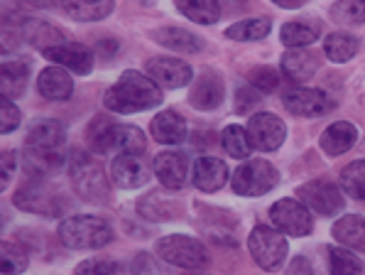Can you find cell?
Masks as SVG:
<instances>
[{
	"mask_svg": "<svg viewBox=\"0 0 365 275\" xmlns=\"http://www.w3.org/2000/svg\"><path fill=\"white\" fill-rule=\"evenodd\" d=\"M71 182L78 196L86 201H103L110 194L108 177H106L103 167H101L98 157L91 153H74L71 157Z\"/></svg>",
	"mask_w": 365,
	"mask_h": 275,
	"instance_id": "cell-4",
	"label": "cell"
},
{
	"mask_svg": "<svg viewBox=\"0 0 365 275\" xmlns=\"http://www.w3.org/2000/svg\"><path fill=\"white\" fill-rule=\"evenodd\" d=\"M331 18L336 22H348V25L365 22V0H339L331 8Z\"/></svg>",
	"mask_w": 365,
	"mask_h": 275,
	"instance_id": "cell-37",
	"label": "cell"
},
{
	"mask_svg": "<svg viewBox=\"0 0 365 275\" xmlns=\"http://www.w3.org/2000/svg\"><path fill=\"white\" fill-rule=\"evenodd\" d=\"M155 39L162 47H170L174 52H187V54L201 52V47H204L201 37H196L189 30H182V27H162V30L155 32Z\"/></svg>",
	"mask_w": 365,
	"mask_h": 275,
	"instance_id": "cell-28",
	"label": "cell"
},
{
	"mask_svg": "<svg viewBox=\"0 0 365 275\" xmlns=\"http://www.w3.org/2000/svg\"><path fill=\"white\" fill-rule=\"evenodd\" d=\"M331 275H363V263L353 251L334 249L331 251Z\"/></svg>",
	"mask_w": 365,
	"mask_h": 275,
	"instance_id": "cell-36",
	"label": "cell"
},
{
	"mask_svg": "<svg viewBox=\"0 0 365 275\" xmlns=\"http://www.w3.org/2000/svg\"><path fill=\"white\" fill-rule=\"evenodd\" d=\"M0 162H3V182H0V187H8L10 177H13V170H15V153L13 150H5V153L0 155Z\"/></svg>",
	"mask_w": 365,
	"mask_h": 275,
	"instance_id": "cell-44",
	"label": "cell"
},
{
	"mask_svg": "<svg viewBox=\"0 0 365 275\" xmlns=\"http://www.w3.org/2000/svg\"><path fill=\"white\" fill-rule=\"evenodd\" d=\"M118 263L106 261V258H88V261L78 263L76 275H115Z\"/></svg>",
	"mask_w": 365,
	"mask_h": 275,
	"instance_id": "cell-42",
	"label": "cell"
},
{
	"mask_svg": "<svg viewBox=\"0 0 365 275\" xmlns=\"http://www.w3.org/2000/svg\"><path fill=\"white\" fill-rule=\"evenodd\" d=\"M91 145L98 155H143L148 148V140H145L143 131L135 126H125V123H118V126H103L98 128L96 136H91Z\"/></svg>",
	"mask_w": 365,
	"mask_h": 275,
	"instance_id": "cell-5",
	"label": "cell"
},
{
	"mask_svg": "<svg viewBox=\"0 0 365 275\" xmlns=\"http://www.w3.org/2000/svg\"><path fill=\"white\" fill-rule=\"evenodd\" d=\"M341 187L353 199L365 201V160H356L344 167V172H341Z\"/></svg>",
	"mask_w": 365,
	"mask_h": 275,
	"instance_id": "cell-35",
	"label": "cell"
},
{
	"mask_svg": "<svg viewBox=\"0 0 365 275\" xmlns=\"http://www.w3.org/2000/svg\"><path fill=\"white\" fill-rule=\"evenodd\" d=\"M27 254L15 244H8L5 241L3 249H0V268H3L5 275H15V273H22L27 268Z\"/></svg>",
	"mask_w": 365,
	"mask_h": 275,
	"instance_id": "cell-38",
	"label": "cell"
},
{
	"mask_svg": "<svg viewBox=\"0 0 365 275\" xmlns=\"http://www.w3.org/2000/svg\"><path fill=\"white\" fill-rule=\"evenodd\" d=\"M140 211H143V214L148 216V219H155V221H165V219H172L174 204H165V201H162V194H148L143 204H140Z\"/></svg>",
	"mask_w": 365,
	"mask_h": 275,
	"instance_id": "cell-39",
	"label": "cell"
},
{
	"mask_svg": "<svg viewBox=\"0 0 365 275\" xmlns=\"http://www.w3.org/2000/svg\"><path fill=\"white\" fill-rule=\"evenodd\" d=\"M272 3L279 5V8H284V10H294V8H302L307 0H272Z\"/></svg>",
	"mask_w": 365,
	"mask_h": 275,
	"instance_id": "cell-46",
	"label": "cell"
},
{
	"mask_svg": "<svg viewBox=\"0 0 365 275\" xmlns=\"http://www.w3.org/2000/svg\"><path fill=\"white\" fill-rule=\"evenodd\" d=\"M103 104L113 114H138L162 104L160 86L150 76H143L140 71H123L118 84L106 91Z\"/></svg>",
	"mask_w": 365,
	"mask_h": 275,
	"instance_id": "cell-1",
	"label": "cell"
},
{
	"mask_svg": "<svg viewBox=\"0 0 365 275\" xmlns=\"http://www.w3.org/2000/svg\"><path fill=\"white\" fill-rule=\"evenodd\" d=\"M22 167L30 177H49L64 167V155L61 150H39V148H25L22 153Z\"/></svg>",
	"mask_w": 365,
	"mask_h": 275,
	"instance_id": "cell-18",
	"label": "cell"
},
{
	"mask_svg": "<svg viewBox=\"0 0 365 275\" xmlns=\"http://www.w3.org/2000/svg\"><path fill=\"white\" fill-rule=\"evenodd\" d=\"M44 57L54 64L64 66V69H71L76 74H88L93 69V54L86 44H78V42H61L57 47H49L44 49Z\"/></svg>",
	"mask_w": 365,
	"mask_h": 275,
	"instance_id": "cell-15",
	"label": "cell"
},
{
	"mask_svg": "<svg viewBox=\"0 0 365 275\" xmlns=\"http://www.w3.org/2000/svg\"><path fill=\"white\" fill-rule=\"evenodd\" d=\"M59 241L71 251H93L113 241V229L98 216H66L59 224Z\"/></svg>",
	"mask_w": 365,
	"mask_h": 275,
	"instance_id": "cell-2",
	"label": "cell"
},
{
	"mask_svg": "<svg viewBox=\"0 0 365 275\" xmlns=\"http://www.w3.org/2000/svg\"><path fill=\"white\" fill-rule=\"evenodd\" d=\"M153 136L157 143L165 145H179L187 140V121L177 111H162L153 121Z\"/></svg>",
	"mask_w": 365,
	"mask_h": 275,
	"instance_id": "cell-23",
	"label": "cell"
},
{
	"mask_svg": "<svg viewBox=\"0 0 365 275\" xmlns=\"http://www.w3.org/2000/svg\"><path fill=\"white\" fill-rule=\"evenodd\" d=\"M257 104H260V94L255 91V86H240L235 91V111L238 114H250Z\"/></svg>",
	"mask_w": 365,
	"mask_h": 275,
	"instance_id": "cell-43",
	"label": "cell"
},
{
	"mask_svg": "<svg viewBox=\"0 0 365 275\" xmlns=\"http://www.w3.org/2000/svg\"><path fill=\"white\" fill-rule=\"evenodd\" d=\"M61 5H64V10L71 18L81 20V22L103 20V18H108L115 8L113 0H61Z\"/></svg>",
	"mask_w": 365,
	"mask_h": 275,
	"instance_id": "cell-26",
	"label": "cell"
},
{
	"mask_svg": "<svg viewBox=\"0 0 365 275\" xmlns=\"http://www.w3.org/2000/svg\"><path fill=\"white\" fill-rule=\"evenodd\" d=\"M250 256L262 271H277L287 258V239L269 226H255L248 239Z\"/></svg>",
	"mask_w": 365,
	"mask_h": 275,
	"instance_id": "cell-6",
	"label": "cell"
},
{
	"mask_svg": "<svg viewBox=\"0 0 365 275\" xmlns=\"http://www.w3.org/2000/svg\"><path fill=\"white\" fill-rule=\"evenodd\" d=\"M324 52L331 61L336 64H346L356 57L358 52V39L348 32H331V35L324 39Z\"/></svg>",
	"mask_w": 365,
	"mask_h": 275,
	"instance_id": "cell-31",
	"label": "cell"
},
{
	"mask_svg": "<svg viewBox=\"0 0 365 275\" xmlns=\"http://www.w3.org/2000/svg\"><path fill=\"white\" fill-rule=\"evenodd\" d=\"M277 182L279 175L274 165H269L267 160H248L235 170L233 192L240 196H262L269 189H274Z\"/></svg>",
	"mask_w": 365,
	"mask_h": 275,
	"instance_id": "cell-7",
	"label": "cell"
},
{
	"mask_svg": "<svg viewBox=\"0 0 365 275\" xmlns=\"http://www.w3.org/2000/svg\"><path fill=\"white\" fill-rule=\"evenodd\" d=\"M248 79H250L252 86L262 94H269L279 86V74L272 69V66H255V69L248 74Z\"/></svg>",
	"mask_w": 365,
	"mask_h": 275,
	"instance_id": "cell-40",
	"label": "cell"
},
{
	"mask_svg": "<svg viewBox=\"0 0 365 275\" xmlns=\"http://www.w3.org/2000/svg\"><path fill=\"white\" fill-rule=\"evenodd\" d=\"M334 239L351 251H365V219L363 216H341L334 224Z\"/></svg>",
	"mask_w": 365,
	"mask_h": 275,
	"instance_id": "cell-27",
	"label": "cell"
},
{
	"mask_svg": "<svg viewBox=\"0 0 365 275\" xmlns=\"http://www.w3.org/2000/svg\"><path fill=\"white\" fill-rule=\"evenodd\" d=\"M37 89L49 101H66L74 91V81L66 74L64 66H47V69L39 71Z\"/></svg>",
	"mask_w": 365,
	"mask_h": 275,
	"instance_id": "cell-22",
	"label": "cell"
},
{
	"mask_svg": "<svg viewBox=\"0 0 365 275\" xmlns=\"http://www.w3.org/2000/svg\"><path fill=\"white\" fill-rule=\"evenodd\" d=\"M155 251L165 263L187 268V271H204L211 263L206 246L201 244V241L192 239V236H184V234H172V236L160 239Z\"/></svg>",
	"mask_w": 365,
	"mask_h": 275,
	"instance_id": "cell-3",
	"label": "cell"
},
{
	"mask_svg": "<svg viewBox=\"0 0 365 275\" xmlns=\"http://www.w3.org/2000/svg\"><path fill=\"white\" fill-rule=\"evenodd\" d=\"M153 170L157 179L162 182V187L182 189L187 184V175H189V157L184 153H177V150H165V153L155 157Z\"/></svg>",
	"mask_w": 365,
	"mask_h": 275,
	"instance_id": "cell-14",
	"label": "cell"
},
{
	"mask_svg": "<svg viewBox=\"0 0 365 275\" xmlns=\"http://www.w3.org/2000/svg\"><path fill=\"white\" fill-rule=\"evenodd\" d=\"M272 30V20L269 18H252V20H240L226 30V37L238 39V42H255L269 35Z\"/></svg>",
	"mask_w": 365,
	"mask_h": 275,
	"instance_id": "cell-33",
	"label": "cell"
},
{
	"mask_svg": "<svg viewBox=\"0 0 365 275\" xmlns=\"http://www.w3.org/2000/svg\"><path fill=\"white\" fill-rule=\"evenodd\" d=\"M30 79V64L27 61H5L0 66V94L3 99H18Z\"/></svg>",
	"mask_w": 365,
	"mask_h": 275,
	"instance_id": "cell-24",
	"label": "cell"
},
{
	"mask_svg": "<svg viewBox=\"0 0 365 275\" xmlns=\"http://www.w3.org/2000/svg\"><path fill=\"white\" fill-rule=\"evenodd\" d=\"M110 177H113V182L118 187L138 189L150 179V167L140 155L125 153V155H118L113 160V165H110Z\"/></svg>",
	"mask_w": 365,
	"mask_h": 275,
	"instance_id": "cell-16",
	"label": "cell"
},
{
	"mask_svg": "<svg viewBox=\"0 0 365 275\" xmlns=\"http://www.w3.org/2000/svg\"><path fill=\"white\" fill-rule=\"evenodd\" d=\"M269 219H272L274 229L294 239L309 236L314 229V219L312 211L302 204L299 199H279L274 201V206L269 209Z\"/></svg>",
	"mask_w": 365,
	"mask_h": 275,
	"instance_id": "cell-10",
	"label": "cell"
},
{
	"mask_svg": "<svg viewBox=\"0 0 365 275\" xmlns=\"http://www.w3.org/2000/svg\"><path fill=\"white\" fill-rule=\"evenodd\" d=\"M177 10L184 18L199 22V25H213L221 18V5L218 0H174Z\"/></svg>",
	"mask_w": 365,
	"mask_h": 275,
	"instance_id": "cell-29",
	"label": "cell"
},
{
	"mask_svg": "<svg viewBox=\"0 0 365 275\" xmlns=\"http://www.w3.org/2000/svg\"><path fill=\"white\" fill-rule=\"evenodd\" d=\"M218 5H226V8H240L243 5V0H218Z\"/></svg>",
	"mask_w": 365,
	"mask_h": 275,
	"instance_id": "cell-47",
	"label": "cell"
},
{
	"mask_svg": "<svg viewBox=\"0 0 365 275\" xmlns=\"http://www.w3.org/2000/svg\"><path fill=\"white\" fill-rule=\"evenodd\" d=\"M184 275H209V273H201V271H189V273H184Z\"/></svg>",
	"mask_w": 365,
	"mask_h": 275,
	"instance_id": "cell-48",
	"label": "cell"
},
{
	"mask_svg": "<svg viewBox=\"0 0 365 275\" xmlns=\"http://www.w3.org/2000/svg\"><path fill=\"white\" fill-rule=\"evenodd\" d=\"M64 143H66V133L57 121H42L37 126H32V131L27 133V148L61 150Z\"/></svg>",
	"mask_w": 365,
	"mask_h": 275,
	"instance_id": "cell-25",
	"label": "cell"
},
{
	"mask_svg": "<svg viewBox=\"0 0 365 275\" xmlns=\"http://www.w3.org/2000/svg\"><path fill=\"white\" fill-rule=\"evenodd\" d=\"M20 121H22V114L18 106L10 99L0 101V133H13L15 128L20 126Z\"/></svg>",
	"mask_w": 365,
	"mask_h": 275,
	"instance_id": "cell-41",
	"label": "cell"
},
{
	"mask_svg": "<svg viewBox=\"0 0 365 275\" xmlns=\"http://www.w3.org/2000/svg\"><path fill=\"white\" fill-rule=\"evenodd\" d=\"M22 35H25V39L30 44L42 49V52L64 42V35H61L57 27L47 25V22H37V20H27L25 27H22Z\"/></svg>",
	"mask_w": 365,
	"mask_h": 275,
	"instance_id": "cell-32",
	"label": "cell"
},
{
	"mask_svg": "<svg viewBox=\"0 0 365 275\" xmlns=\"http://www.w3.org/2000/svg\"><path fill=\"white\" fill-rule=\"evenodd\" d=\"M248 136L250 143L255 150H262V153H272L287 138V126L279 121L274 114H255L248 121Z\"/></svg>",
	"mask_w": 365,
	"mask_h": 275,
	"instance_id": "cell-11",
	"label": "cell"
},
{
	"mask_svg": "<svg viewBox=\"0 0 365 275\" xmlns=\"http://www.w3.org/2000/svg\"><path fill=\"white\" fill-rule=\"evenodd\" d=\"M15 206L30 214H42V216H59L64 211V199L59 192H54L49 184L44 182H27L15 192Z\"/></svg>",
	"mask_w": 365,
	"mask_h": 275,
	"instance_id": "cell-8",
	"label": "cell"
},
{
	"mask_svg": "<svg viewBox=\"0 0 365 275\" xmlns=\"http://www.w3.org/2000/svg\"><path fill=\"white\" fill-rule=\"evenodd\" d=\"M223 101V81L218 74H211V71H206V74H201L196 79L192 94H189V104L194 106V109L199 111H213L218 109Z\"/></svg>",
	"mask_w": 365,
	"mask_h": 275,
	"instance_id": "cell-19",
	"label": "cell"
},
{
	"mask_svg": "<svg viewBox=\"0 0 365 275\" xmlns=\"http://www.w3.org/2000/svg\"><path fill=\"white\" fill-rule=\"evenodd\" d=\"M194 184L201 192H218L228 179V167L221 157H199L194 162Z\"/></svg>",
	"mask_w": 365,
	"mask_h": 275,
	"instance_id": "cell-17",
	"label": "cell"
},
{
	"mask_svg": "<svg viewBox=\"0 0 365 275\" xmlns=\"http://www.w3.org/2000/svg\"><path fill=\"white\" fill-rule=\"evenodd\" d=\"M221 145H223V150H226L228 155L238 157V160H245V157H250V153H252V143H250L248 131H245V128H240V126L223 128Z\"/></svg>",
	"mask_w": 365,
	"mask_h": 275,
	"instance_id": "cell-34",
	"label": "cell"
},
{
	"mask_svg": "<svg viewBox=\"0 0 365 275\" xmlns=\"http://www.w3.org/2000/svg\"><path fill=\"white\" fill-rule=\"evenodd\" d=\"M289 275H314V271L307 258H294V263L289 266Z\"/></svg>",
	"mask_w": 365,
	"mask_h": 275,
	"instance_id": "cell-45",
	"label": "cell"
},
{
	"mask_svg": "<svg viewBox=\"0 0 365 275\" xmlns=\"http://www.w3.org/2000/svg\"><path fill=\"white\" fill-rule=\"evenodd\" d=\"M358 140V128L348 121H339V123H331L327 131L322 133L319 138V145L327 155H344L348 150L356 145Z\"/></svg>",
	"mask_w": 365,
	"mask_h": 275,
	"instance_id": "cell-20",
	"label": "cell"
},
{
	"mask_svg": "<svg viewBox=\"0 0 365 275\" xmlns=\"http://www.w3.org/2000/svg\"><path fill=\"white\" fill-rule=\"evenodd\" d=\"M319 32L322 30H319V25H314V22L294 20V22L282 25V30H279V39H282L289 49H299V47H307V44L317 42Z\"/></svg>",
	"mask_w": 365,
	"mask_h": 275,
	"instance_id": "cell-30",
	"label": "cell"
},
{
	"mask_svg": "<svg viewBox=\"0 0 365 275\" xmlns=\"http://www.w3.org/2000/svg\"><path fill=\"white\" fill-rule=\"evenodd\" d=\"M334 99H329L324 91L319 89H294L284 96V109L294 116L302 118H314V116H324L334 109Z\"/></svg>",
	"mask_w": 365,
	"mask_h": 275,
	"instance_id": "cell-13",
	"label": "cell"
},
{
	"mask_svg": "<svg viewBox=\"0 0 365 275\" xmlns=\"http://www.w3.org/2000/svg\"><path fill=\"white\" fill-rule=\"evenodd\" d=\"M297 196L309 211L319 216H334L336 211L344 209V194L329 179H312V182L302 184L297 189Z\"/></svg>",
	"mask_w": 365,
	"mask_h": 275,
	"instance_id": "cell-9",
	"label": "cell"
},
{
	"mask_svg": "<svg viewBox=\"0 0 365 275\" xmlns=\"http://www.w3.org/2000/svg\"><path fill=\"white\" fill-rule=\"evenodd\" d=\"M148 74L150 79L162 89H182L192 84L194 71L187 61L174 59V57H155L148 61Z\"/></svg>",
	"mask_w": 365,
	"mask_h": 275,
	"instance_id": "cell-12",
	"label": "cell"
},
{
	"mask_svg": "<svg viewBox=\"0 0 365 275\" xmlns=\"http://www.w3.org/2000/svg\"><path fill=\"white\" fill-rule=\"evenodd\" d=\"M319 69V57L309 49L299 47V49H289L282 57V74L294 84L309 81Z\"/></svg>",
	"mask_w": 365,
	"mask_h": 275,
	"instance_id": "cell-21",
	"label": "cell"
}]
</instances>
